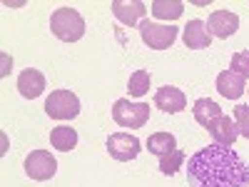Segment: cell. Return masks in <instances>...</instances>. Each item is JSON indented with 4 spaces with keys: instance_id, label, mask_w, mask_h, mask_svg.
<instances>
[{
    "instance_id": "3",
    "label": "cell",
    "mask_w": 249,
    "mask_h": 187,
    "mask_svg": "<svg viewBox=\"0 0 249 187\" xmlns=\"http://www.w3.org/2000/svg\"><path fill=\"white\" fill-rule=\"evenodd\" d=\"M112 120L120 128H130V130L144 128L150 120V105L147 102H130L127 97H122L112 105Z\"/></svg>"
},
{
    "instance_id": "4",
    "label": "cell",
    "mask_w": 249,
    "mask_h": 187,
    "mask_svg": "<svg viewBox=\"0 0 249 187\" xmlns=\"http://www.w3.org/2000/svg\"><path fill=\"white\" fill-rule=\"evenodd\" d=\"M45 112L53 120H75L80 115V100L75 93H70L65 88L53 90L45 100Z\"/></svg>"
},
{
    "instance_id": "8",
    "label": "cell",
    "mask_w": 249,
    "mask_h": 187,
    "mask_svg": "<svg viewBox=\"0 0 249 187\" xmlns=\"http://www.w3.org/2000/svg\"><path fill=\"white\" fill-rule=\"evenodd\" d=\"M112 15L120 20L122 25L127 28H135L137 23H142V18L147 15V5L142 3V0H112Z\"/></svg>"
},
{
    "instance_id": "12",
    "label": "cell",
    "mask_w": 249,
    "mask_h": 187,
    "mask_svg": "<svg viewBox=\"0 0 249 187\" xmlns=\"http://www.w3.org/2000/svg\"><path fill=\"white\" fill-rule=\"evenodd\" d=\"M182 40L190 50H204V48L212 45V35H210V30H207L204 20H190V23L184 25Z\"/></svg>"
},
{
    "instance_id": "1",
    "label": "cell",
    "mask_w": 249,
    "mask_h": 187,
    "mask_svg": "<svg viewBox=\"0 0 249 187\" xmlns=\"http://www.w3.org/2000/svg\"><path fill=\"white\" fill-rule=\"evenodd\" d=\"M187 182L190 187H247L249 170L232 148L214 142L190 157Z\"/></svg>"
},
{
    "instance_id": "10",
    "label": "cell",
    "mask_w": 249,
    "mask_h": 187,
    "mask_svg": "<svg viewBox=\"0 0 249 187\" xmlns=\"http://www.w3.org/2000/svg\"><path fill=\"white\" fill-rule=\"evenodd\" d=\"M239 28V18L237 13H230V10H214L207 20V30H210L212 37H230L234 35Z\"/></svg>"
},
{
    "instance_id": "2",
    "label": "cell",
    "mask_w": 249,
    "mask_h": 187,
    "mask_svg": "<svg viewBox=\"0 0 249 187\" xmlns=\"http://www.w3.org/2000/svg\"><path fill=\"white\" fill-rule=\"evenodd\" d=\"M50 30L62 43H77L85 35V20L75 8H57L50 15Z\"/></svg>"
},
{
    "instance_id": "19",
    "label": "cell",
    "mask_w": 249,
    "mask_h": 187,
    "mask_svg": "<svg viewBox=\"0 0 249 187\" xmlns=\"http://www.w3.org/2000/svg\"><path fill=\"white\" fill-rule=\"evenodd\" d=\"M150 80H152L150 70H135V73L130 75V82H127L130 95H132V97L147 95V93H150Z\"/></svg>"
},
{
    "instance_id": "11",
    "label": "cell",
    "mask_w": 249,
    "mask_h": 187,
    "mask_svg": "<svg viewBox=\"0 0 249 187\" xmlns=\"http://www.w3.org/2000/svg\"><path fill=\"white\" fill-rule=\"evenodd\" d=\"M45 88H48L45 75L40 73V70H35V68L23 70V73H20V77H18V90H20V95L28 97V100L40 97V95L45 93Z\"/></svg>"
},
{
    "instance_id": "13",
    "label": "cell",
    "mask_w": 249,
    "mask_h": 187,
    "mask_svg": "<svg viewBox=\"0 0 249 187\" xmlns=\"http://www.w3.org/2000/svg\"><path fill=\"white\" fill-rule=\"evenodd\" d=\"M155 105H157L162 112L175 115V112H182V110L187 108V97H184V93H182L179 88L164 85V88H160V90L155 93Z\"/></svg>"
},
{
    "instance_id": "20",
    "label": "cell",
    "mask_w": 249,
    "mask_h": 187,
    "mask_svg": "<svg viewBox=\"0 0 249 187\" xmlns=\"http://www.w3.org/2000/svg\"><path fill=\"white\" fill-rule=\"evenodd\" d=\"M182 165H184V152L182 150H172L170 155L160 157V172L162 175H175Z\"/></svg>"
},
{
    "instance_id": "6",
    "label": "cell",
    "mask_w": 249,
    "mask_h": 187,
    "mask_svg": "<svg viewBox=\"0 0 249 187\" xmlns=\"http://www.w3.org/2000/svg\"><path fill=\"white\" fill-rule=\"evenodd\" d=\"M105 145H107L110 157L117 160V162H130V160H135V157L140 155V150H142V142H140L135 135H130V132H112Z\"/></svg>"
},
{
    "instance_id": "9",
    "label": "cell",
    "mask_w": 249,
    "mask_h": 187,
    "mask_svg": "<svg viewBox=\"0 0 249 187\" xmlns=\"http://www.w3.org/2000/svg\"><path fill=\"white\" fill-rule=\"evenodd\" d=\"M207 132L212 135V140L217 145H224V148H232V145L237 142V137H239V128H237L234 117H230V115H222L214 122H210Z\"/></svg>"
},
{
    "instance_id": "5",
    "label": "cell",
    "mask_w": 249,
    "mask_h": 187,
    "mask_svg": "<svg viewBox=\"0 0 249 187\" xmlns=\"http://www.w3.org/2000/svg\"><path fill=\"white\" fill-rule=\"evenodd\" d=\"M140 37H142V43L147 48H152V50H167V48H172V43L177 40V28L175 25H160V23L142 20V23H140Z\"/></svg>"
},
{
    "instance_id": "17",
    "label": "cell",
    "mask_w": 249,
    "mask_h": 187,
    "mask_svg": "<svg viewBox=\"0 0 249 187\" xmlns=\"http://www.w3.org/2000/svg\"><path fill=\"white\" fill-rule=\"evenodd\" d=\"M147 150L157 157H164L172 150H177V140H175L172 132H155V135L147 137Z\"/></svg>"
},
{
    "instance_id": "7",
    "label": "cell",
    "mask_w": 249,
    "mask_h": 187,
    "mask_svg": "<svg viewBox=\"0 0 249 187\" xmlns=\"http://www.w3.org/2000/svg\"><path fill=\"white\" fill-rule=\"evenodd\" d=\"M55 172H57V162H55V157H53L48 150H33V152L25 157V175H28L30 180L45 182V180H50Z\"/></svg>"
},
{
    "instance_id": "18",
    "label": "cell",
    "mask_w": 249,
    "mask_h": 187,
    "mask_svg": "<svg viewBox=\"0 0 249 187\" xmlns=\"http://www.w3.org/2000/svg\"><path fill=\"white\" fill-rule=\"evenodd\" d=\"M150 8L152 15L160 20H177L184 13V3H179V0H155Z\"/></svg>"
},
{
    "instance_id": "21",
    "label": "cell",
    "mask_w": 249,
    "mask_h": 187,
    "mask_svg": "<svg viewBox=\"0 0 249 187\" xmlns=\"http://www.w3.org/2000/svg\"><path fill=\"white\" fill-rule=\"evenodd\" d=\"M230 70H234L242 77H249V50H239V53L232 55V68Z\"/></svg>"
},
{
    "instance_id": "15",
    "label": "cell",
    "mask_w": 249,
    "mask_h": 187,
    "mask_svg": "<svg viewBox=\"0 0 249 187\" xmlns=\"http://www.w3.org/2000/svg\"><path fill=\"white\" fill-rule=\"evenodd\" d=\"M192 112H195V120L202 125L204 130L210 128V122H214L217 117H222V115H224V112H222V108L217 105L214 100H210V97H199V100L195 102Z\"/></svg>"
},
{
    "instance_id": "22",
    "label": "cell",
    "mask_w": 249,
    "mask_h": 187,
    "mask_svg": "<svg viewBox=\"0 0 249 187\" xmlns=\"http://www.w3.org/2000/svg\"><path fill=\"white\" fill-rule=\"evenodd\" d=\"M234 122L239 128V135L249 140V105H237L234 108Z\"/></svg>"
},
{
    "instance_id": "14",
    "label": "cell",
    "mask_w": 249,
    "mask_h": 187,
    "mask_svg": "<svg viewBox=\"0 0 249 187\" xmlns=\"http://www.w3.org/2000/svg\"><path fill=\"white\" fill-rule=\"evenodd\" d=\"M247 88V77L237 75L234 70H222L217 75V93L227 100H239Z\"/></svg>"
},
{
    "instance_id": "16",
    "label": "cell",
    "mask_w": 249,
    "mask_h": 187,
    "mask_svg": "<svg viewBox=\"0 0 249 187\" xmlns=\"http://www.w3.org/2000/svg\"><path fill=\"white\" fill-rule=\"evenodd\" d=\"M50 145L60 152H70L77 148V132L75 128H68V125H60V128H53L50 132Z\"/></svg>"
}]
</instances>
